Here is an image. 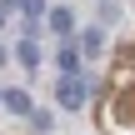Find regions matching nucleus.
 I'll return each mask as SVG.
<instances>
[{
  "label": "nucleus",
  "instance_id": "nucleus-9",
  "mask_svg": "<svg viewBox=\"0 0 135 135\" xmlns=\"http://www.w3.org/2000/svg\"><path fill=\"white\" fill-rule=\"evenodd\" d=\"M0 65H5V45H0Z\"/></svg>",
  "mask_w": 135,
  "mask_h": 135
},
{
  "label": "nucleus",
  "instance_id": "nucleus-8",
  "mask_svg": "<svg viewBox=\"0 0 135 135\" xmlns=\"http://www.w3.org/2000/svg\"><path fill=\"white\" fill-rule=\"evenodd\" d=\"M30 125L35 130H50V110H30Z\"/></svg>",
  "mask_w": 135,
  "mask_h": 135
},
{
  "label": "nucleus",
  "instance_id": "nucleus-10",
  "mask_svg": "<svg viewBox=\"0 0 135 135\" xmlns=\"http://www.w3.org/2000/svg\"><path fill=\"white\" fill-rule=\"evenodd\" d=\"M0 25H5V10H0Z\"/></svg>",
  "mask_w": 135,
  "mask_h": 135
},
{
  "label": "nucleus",
  "instance_id": "nucleus-7",
  "mask_svg": "<svg viewBox=\"0 0 135 135\" xmlns=\"http://www.w3.org/2000/svg\"><path fill=\"white\" fill-rule=\"evenodd\" d=\"M15 5H20V15H30V20L45 15V0H15Z\"/></svg>",
  "mask_w": 135,
  "mask_h": 135
},
{
  "label": "nucleus",
  "instance_id": "nucleus-2",
  "mask_svg": "<svg viewBox=\"0 0 135 135\" xmlns=\"http://www.w3.org/2000/svg\"><path fill=\"white\" fill-rule=\"evenodd\" d=\"M75 50H80V55H100V50H105V35H100V25H90V30L80 35V45H75Z\"/></svg>",
  "mask_w": 135,
  "mask_h": 135
},
{
  "label": "nucleus",
  "instance_id": "nucleus-3",
  "mask_svg": "<svg viewBox=\"0 0 135 135\" xmlns=\"http://www.w3.org/2000/svg\"><path fill=\"white\" fill-rule=\"evenodd\" d=\"M55 65H60V75H75V70H80V50H75V45H60V50H55Z\"/></svg>",
  "mask_w": 135,
  "mask_h": 135
},
{
  "label": "nucleus",
  "instance_id": "nucleus-5",
  "mask_svg": "<svg viewBox=\"0 0 135 135\" xmlns=\"http://www.w3.org/2000/svg\"><path fill=\"white\" fill-rule=\"evenodd\" d=\"M15 55H20V65H25V70H30V65H40V45H35V40H20V45H15Z\"/></svg>",
  "mask_w": 135,
  "mask_h": 135
},
{
  "label": "nucleus",
  "instance_id": "nucleus-1",
  "mask_svg": "<svg viewBox=\"0 0 135 135\" xmlns=\"http://www.w3.org/2000/svg\"><path fill=\"white\" fill-rule=\"evenodd\" d=\"M55 100H60L65 110H80V105L90 100V85H85L80 75H60V80H55Z\"/></svg>",
  "mask_w": 135,
  "mask_h": 135
},
{
  "label": "nucleus",
  "instance_id": "nucleus-4",
  "mask_svg": "<svg viewBox=\"0 0 135 135\" xmlns=\"http://www.w3.org/2000/svg\"><path fill=\"white\" fill-rule=\"evenodd\" d=\"M0 105L15 110V115H30V95H25V90H0Z\"/></svg>",
  "mask_w": 135,
  "mask_h": 135
},
{
  "label": "nucleus",
  "instance_id": "nucleus-6",
  "mask_svg": "<svg viewBox=\"0 0 135 135\" xmlns=\"http://www.w3.org/2000/svg\"><path fill=\"white\" fill-rule=\"evenodd\" d=\"M50 30H55V35H70V30H75L70 10H50Z\"/></svg>",
  "mask_w": 135,
  "mask_h": 135
}]
</instances>
